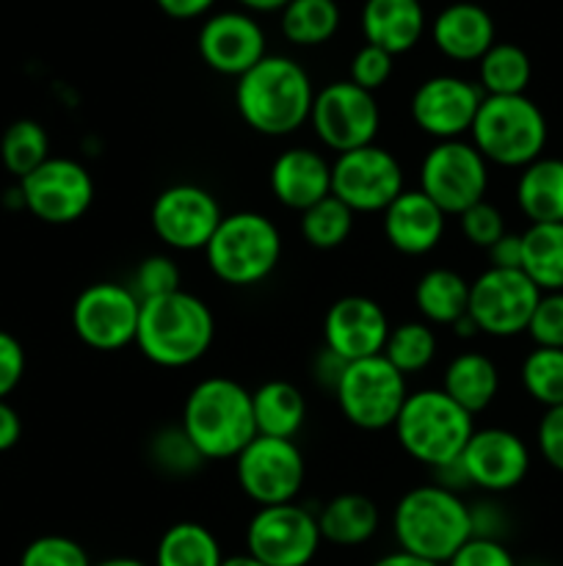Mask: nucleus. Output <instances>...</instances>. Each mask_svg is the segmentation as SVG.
<instances>
[{
	"label": "nucleus",
	"instance_id": "f257e3e1",
	"mask_svg": "<svg viewBox=\"0 0 563 566\" xmlns=\"http://www.w3.org/2000/svg\"><path fill=\"white\" fill-rule=\"evenodd\" d=\"M315 86L307 70L290 55H265L246 75L237 77L235 108L259 136L282 138L309 122Z\"/></svg>",
	"mask_w": 563,
	"mask_h": 566
},
{
	"label": "nucleus",
	"instance_id": "f03ea898",
	"mask_svg": "<svg viewBox=\"0 0 563 566\" xmlns=\"http://www.w3.org/2000/svg\"><path fill=\"white\" fill-rule=\"evenodd\" d=\"M180 426L204 462L235 459L257 437L252 390L230 376L202 379L182 403Z\"/></svg>",
	"mask_w": 563,
	"mask_h": 566
},
{
	"label": "nucleus",
	"instance_id": "7ed1b4c3",
	"mask_svg": "<svg viewBox=\"0 0 563 566\" xmlns=\"http://www.w3.org/2000/svg\"><path fill=\"white\" fill-rule=\"evenodd\" d=\"M215 340L213 310L188 291L141 302L132 346L158 368L180 370L199 363Z\"/></svg>",
	"mask_w": 563,
	"mask_h": 566
},
{
	"label": "nucleus",
	"instance_id": "20e7f679",
	"mask_svg": "<svg viewBox=\"0 0 563 566\" xmlns=\"http://www.w3.org/2000/svg\"><path fill=\"white\" fill-rule=\"evenodd\" d=\"M392 534L397 551L445 566L464 542L472 539L469 503L434 481L414 486L392 512Z\"/></svg>",
	"mask_w": 563,
	"mask_h": 566
},
{
	"label": "nucleus",
	"instance_id": "39448f33",
	"mask_svg": "<svg viewBox=\"0 0 563 566\" xmlns=\"http://www.w3.org/2000/svg\"><path fill=\"white\" fill-rule=\"evenodd\" d=\"M392 431L406 457L436 470L461 457L475 431V418L442 387H425L408 392Z\"/></svg>",
	"mask_w": 563,
	"mask_h": 566
},
{
	"label": "nucleus",
	"instance_id": "423d86ee",
	"mask_svg": "<svg viewBox=\"0 0 563 566\" xmlns=\"http://www.w3.org/2000/svg\"><path fill=\"white\" fill-rule=\"evenodd\" d=\"M204 260L215 280L232 287H252L268 280L282 260V232L257 210L224 213L204 247Z\"/></svg>",
	"mask_w": 563,
	"mask_h": 566
},
{
	"label": "nucleus",
	"instance_id": "0eeeda50",
	"mask_svg": "<svg viewBox=\"0 0 563 566\" xmlns=\"http://www.w3.org/2000/svg\"><path fill=\"white\" fill-rule=\"evenodd\" d=\"M486 164L524 169L541 158L546 147V119L528 94L484 97L469 130Z\"/></svg>",
	"mask_w": 563,
	"mask_h": 566
},
{
	"label": "nucleus",
	"instance_id": "6e6552de",
	"mask_svg": "<svg viewBox=\"0 0 563 566\" xmlns=\"http://www.w3.org/2000/svg\"><path fill=\"white\" fill-rule=\"evenodd\" d=\"M406 398V376L384 354L348 363L334 387L342 418L362 431L392 429Z\"/></svg>",
	"mask_w": 563,
	"mask_h": 566
},
{
	"label": "nucleus",
	"instance_id": "1a4fd4ad",
	"mask_svg": "<svg viewBox=\"0 0 563 566\" xmlns=\"http://www.w3.org/2000/svg\"><path fill=\"white\" fill-rule=\"evenodd\" d=\"M489 164L467 138L434 142L419 164V191L445 216H461L464 210L486 199Z\"/></svg>",
	"mask_w": 563,
	"mask_h": 566
},
{
	"label": "nucleus",
	"instance_id": "9d476101",
	"mask_svg": "<svg viewBox=\"0 0 563 566\" xmlns=\"http://www.w3.org/2000/svg\"><path fill=\"white\" fill-rule=\"evenodd\" d=\"M406 191L403 166L379 144L351 149L331 160V197L353 213H384Z\"/></svg>",
	"mask_w": 563,
	"mask_h": 566
},
{
	"label": "nucleus",
	"instance_id": "9b49d317",
	"mask_svg": "<svg viewBox=\"0 0 563 566\" xmlns=\"http://www.w3.org/2000/svg\"><path fill=\"white\" fill-rule=\"evenodd\" d=\"M235 479L243 495L257 506L296 503L307 479V462L296 440L254 437L235 457Z\"/></svg>",
	"mask_w": 563,
	"mask_h": 566
},
{
	"label": "nucleus",
	"instance_id": "f8f14e48",
	"mask_svg": "<svg viewBox=\"0 0 563 566\" xmlns=\"http://www.w3.org/2000/svg\"><path fill=\"white\" fill-rule=\"evenodd\" d=\"M320 542L318 514L301 503L259 506L246 525V553L265 566H309Z\"/></svg>",
	"mask_w": 563,
	"mask_h": 566
},
{
	"label": "nucleus",
	"instance_id": "ddd939ff",
	"mask_svg": "<svg viewBox=\"0 0 563 566\" xmlns=\"http://www.w3.org/2000/svg\"><path fill=\"white\" fill-rule=\"evenodd\" d=\"M309 125L326 149L342 155L375 144L381 130V108L375 94L364 92L351 81H334L315 92Z\"/></svg>",
	"mask_w": 563,
	"mask_h": 566
},
{
	"label": "nucleus",
	"instance_id": "4468645a",
	"mask_svg": "<svg viewBox=\"0 0 563 566\" xmlns=\"http://www.w3.org/2000/svg\"><path fill=\"white\" fill-rule=\"evenodd\" d=\"M141 302L121 282H94L72 304V329L94 352H121L136 343Z\"/></svg>",
	"mask_w": 563,
	"mask_h": 566
},
{
	"label": "nucleus",
	"instance_id": "2eb2a0df",
	"mask_svg": "<svg viewBox=\"0 0 563 566\" xmlns=\"http://www.w3.org/2000/svg\"><path fill=\"white\" fill-rule=\"evenodd\" d=\"M224 219L219 199L196 182L163 188L149 208V224L171 252H204Z\"/></svg>",
	"mask_w": 563,
	"mask_h": 566
},
{
	"label": "nucleus",
	"instance_id": "dca6fc26",
	"mask_svg": "<svg viewBox=\"0 0 563 566\" xmlns=\"http://www.w3.org/2000/svg\"><path fill=\"white\" fill-rule=\"evenodd\" d=\"M541 291L522 271L486 269L469 282V318L478 324L480 335L517 337L528 332Z\"/></svg>",
	"mask_w": 563,
	"mask_h": 566
},
{
	"label": "nucleus",
	"instance_id": "f3484780",
	"mask_svg": "<svg viewBox=\"0 0 563 566\" xmlns=\"http://www.w3.org/2000/svg\"><path fill=\"white\" fill-rule=\"evenodd\" d=\"M20 202L44 224H75L94 202V180L83 164L50 155L20 180Z\"/></svg>",
	"mask_w": 563,
	"mask_h": 566
},
{
	"label": "nucleus",
	"instance_id": "a211bd4d",
	"mask_svg": "<svg viewBox=\"0 0 563 566\" xmlns=\"http://www.w3.org/2000/svg\"><path fill=\"white\" fill-rule=\"evenodd\" d=\"M484 97L478 83L467 77L434 75L414 88L408 111L425 136L434 142H453L469 136Z\"/></svg>",
	"mask_w": 563,
	"mask_h": 566
},
{
	"label": "nucleus",
	"instance_id": "6ab92c4d",
	"mask_svg": "<svg viewBox=\"0 0 563 566\" xmlns=\"http://www.w3.org/2000/svg\"><path fill=\"white\" fill-rule=\"evenodd\" d=\"M458 459L469 486H478L486 495L517 490L530 473V448L524 446L522 437L500 426L475 429Z\"/></svg>",
	"mask_w": 563,
	"mask_h": 566
},
{
	"label": "nucleus",
	"instance_id": "aec40b11",
	"mask_svg": "<svg viewBox=\"0 0 563 566\" xmlns=\"http://www.w3.org/2000/svg\"><path fill=\"white\" fill-rule=\"evenodd\" d=\"M199 55L219 75L241 77L268 55L265 31L248 11H219L204 20L196 39Z\"/></svg>",
	"mask_w": 563,
	"mask_h": 566
},
{
	"label": "nucleus",
	"instance_id": "412c9836",
	"mask_svg": "<svg viewBox=\"0 0 563 566\" xmlns=\"http://www.w3.org/2000/svg\"><path fill=\"white\" fill-rule=\"evenodd\" d=\"M390 329V318L375 298L351 293L326 310L323 346L346 363H357L384 354Z\"/></svg>",
	"mask_w": 563,
	"mask_h": 566
},
{
	"label": "nucleus",
	"instance_id": "4be33fe9",
	"mask_svg": "<svg viewBox=\"0 0 563 566\" xmlns=\"http://www.w3.org/2000/svg\"><path fill=\"white\" fill-rule=\"evenodd\" d=\"M270 193L287 210L304 213L331 193V160L312 147H290L270 164Z\"/></svg>",
	"mask_w": 563,
	"mask_h": 566
},
{
	"label": "nucleus",
	"instance_id": "5701e85b",
	"mask_svg": "<svg viewBox=\"0 0 563 566\" xmlns=\"http://www.w3.org/2000/svg\"><path fill=\"white\" fill-rule=\"evenodd\" d=\"M447 216L425 197L419 188L403 191L390 208L381 213V230L386 243L406 258H423L434 252L445 238Z\"/></svg>",
	"mask_w": 563,
	"mask_h": 566
},
{
	"label": "nucleus",
	"instance_id": "b1692460",
	"mask_svg": "<svg viewBox=\"0 0 563 566\" xmlns=\"http://www.w3.org/2000/svg\"><path fill=\"white\" fill-rule=\"evenodd\" d=\"M431 39L445 59L472 64L495 44V20L478 3H450L431 22Z\"/></svg>",
	"mask_w": 563,
	"mask_h": 566
},
{
	"label": "nucleus",
	"instance_id": "393cba45",
	"mask_svg": "<svg viewBox=\"0 0 563 566\" xmlns=\"http://www.w3.org/2000/svg\"><path fill=\"white\" fill-rule=\"evenodd\" d=\"M359 25L364 42L390 55H401L423 39L425 9L419 0H364Z\"/></svg>",
	"mask_w": 563,
	"mask_h": 566
},
{
	"label": "nucleus",
	"instance_id": "a878e982",
	"mask_svg": "<svg viewBox=\"0 0 563 566\" xmlns=\"http://www.w3.org/2000/svg\"><path fill=\"white\" fill-rule=\"evenodd\" d=\"M381 512L375 501L359 492H342L323 503L318 512L320 539L334 547L368 545L379 534Z\"/></svg>",
	"mask_w": 563,
	"mask_h": 566
},
{
	"label": "nucleus",
	"instance_id": "bb28decb",
	"mask_svg": "<svg viewBox=\"0 0 563 566\" xmlns=\"http://www.w3.org/2000/svg\"><path fill=\"white\" fill-rule=\"evenodd\" d=\"M442 392L475 418L486 412L500 392V370L486 354L461 352L442 374Z\"/></svg>",
	"mask_w": 563,
	"mask_h": 566
},
{
	"label": "nucleus",
	"instance_id": "cd10ccee",
	"mask_svg": "<svg viewBox=\"0 0 563 566\" xmlns=\"http://www.w3.org/2000/svg\"><path fill=\"white\" fill-rule=\"evenodd\" d=\"M517 205L530 224H563V160L541 155L524 166L517 180Z\"/></svg>",
	"mask_w": 563,
	"mask_h": 566
},
{
	"label": "nucleus",
	"instance_id": "c85d7f7f",
	"mask_svg": "<svg viewBox=\"0 0 563 566\" xmlns=\"http://www.w3.org/2000/svg\"><path fill=\"white\" fill-rule=\"evenodd\" d=\"M252 409L259 437L293 440L307 420V398L285 379H270L252 390Z\"/></svg>",
	"mask_w": 563,
	"mask_h": 566
},
{
	"label": "nucleus",
	"instance_id": "c756f323",
	"mask_svg": "<svg viewBox=\"0 0 563 566\" xmlns=\"http://www.w3.org/2000/svg\"><path fill=\"white\" fill-rule=\"evenodd\" d=\"M414 307L431 326H453L469 307V282L453 269H428L414 285Z\"/></svg>",
	"mask_w": 563,
	"mask_h": 566
},
{
	"label": "nucleus",
	"instance_id": "7c9ffc66",
	"mask_svg": "<svg viewBox=\"0 0 563 566\" xmlns=\"http://www.w3.org/2000/svg\"><path fill=\"white\" fill-rule=\"evenodd\" d=\"M224 558L221 542L208 525L182 520L163 531L155 547L152 566H221Z\"/></svg>",
	"mask_w": 563,
	"mask_h": 566
},
{
	"label": "nucleus",
	"instance_id": "2f4dec72",
	"mask_svg": "<svg viewBox=\"0 0 563 566\" xmlns=\"http://www.w3.org/2000/svg\"><path fill=\"white\" fill-rule=\"evenodd\" d=\"M522 274L541 293L563 291V224H530L522 232Z\"/></svg>",
	"mask_w": 563,
	"mask_h": 566
},
{
	"label": "nucleus",
	"instance_id": "473e14b6",
	"mask_svg": "<svg viewBox=\"0 0 563 566\" xmlns=\"http://www.w3.org/2000/svg\"><path fill=\"white\" fill-rule=\"evenodd\" d=\"M533 77L530 55L519 44L495 42L478 61V86L486 97H513L524 94Z\"/></svg>",
	"mask_w": 563,
	"mask_h": 566
},
{
	"label": "nucleus",
	"instance_id": "72a5a7b5",
	"mask_svg": "<svg viewBox=\"0 0 563 566\" xmlns=\"http://www.w3.org/2000/svg\"><path fill=\"white\" fill-rule=\"evenodd\" d=\"M279 14L282 33L296 48L326 44L340 28V6H337V0H290Z\"/></svg>",
	"mask_w": 563,
	"mask_h": 566
},
{
	"label": "nucleus",
	"instance_id": "f704fd0d",
	"mask_svg": "<svg viewBox=\"0 0 563 566\" xmlns=\"http://www.w3.org/2000/svg\"><path fill=\"white\" fill-rule=\"evenodd\" d=\"M436 352H439V337H436L434 326L425 321H403V324L392 326L384 346V357L403 376L428 368L436 359Z\"/></svg>",
	"mask_w": 563,
	"mask_h": 566
},
{
	"label": "nucleus",
	"instance_id": "c9c22d12",
	"mask_svg": "<svg viewBox=\"0 0 563 566\" xmlns=\"http://www.w3.org/2000/svg\"><path fill=\"white\" fill-rule=\"evenodd\" d=\"M50 158V138L39 122L17 119L6 127L0 138V160L17 180L31 175L33 169Z\"/></svg>",
	"mask_w": 563,
	"mask_h": 566
},
{
	"label": "nucleus",
	"instance_id": "e433bc0d",
	"mask_svg": "<svg viewBox=\"0 0 563 566\" xmlns=\"http://www.w3.org/2000/svg\"><path fill=\"white\" fill-rule=\"evenodd\" d=\"M353 219L357 213L329 193L301 213V235L312 249L331 252L351 238Z\"/></svg>",
	"mask_w": 563,
	"mask_h": 566
},
{
	"label": "nucleus",
	"instance_id": "4c0bfd02",
	"mask_svg": "<svg viewBox=\"0 0 563 566\" xmlns=\"http://www.w3.org/2000/svg\"><path fill=\"white\" fill-rule=\"evenodd\" d=\"M522 387L535 403L544 409L563 407V348H541L524 357Z\"/></svg>",
	"mask_w": 563,
	"mask_h": 566
},
{
	"label": "nucleus",
	"instance_id": "58836bf2",
	"mask_svg": "<svg viewBox=\"0 0 563 566\" xmlns=\"http://www.w3.org/2000/svg\"><path fill=\"white\" fill-rule=\"evenodd\" d=\"M149 462L163 475L182 479V475H193L196 470H202L204 457L188 440L182 426H166V429L155 431L149 440Z\"/></svg>",
	"mask_w": 563,
	"mask_h": 566
},
{
	"label": "nucleus",
	"instance_id": "ea45409f",
	"mask_svg": "<svg viewBox=\"0 0 563 566\" xmlns=\"http://www.w3.org/2000/svg\"><path fill=\"white\" fill-rule=\"evenodd\" d=\"M127 287L136 293L138 302L169 296V293L180 291L182 287L180 265H177L174 258H169V254H149V258H144L141 263L136 265Z\"/></svg>",
	"mask_w": 563,
	"mask_h": 566
},
{
	"label": "nucleus",
	"instance_id": "a19ab883",
	"mask_svg": "<svg viewBox=\"0 0 563 566\" xmlns=\"http://www.w3.org/2000/svg\"><path fill=\"white\" fill-rule=\"evenodd\" d=\"M20 566H94L88 553L83 551L81 542L70 539V536L47 534L33 539L31 545L22 551Z\"/></svg>",
	"mask_w": 563,
	"mask_h": 566
},
{
	"label": "nucleus",
	"instance_id": "79ce46f5",
	"mask_svg": "<svg viewBox=\"0 0 563 566\" xmlns=\"http://www.w3.org/2000/svg\"><path fill=\"white\" fill-rule=\"evenodd\" d=\"M458 224H461V235L478 249L495 247V243L508 232L506 216L500 213L497 205L486 202V199H480L478 205L464 210V213L458 216Z\"/></svg>",
	"mask_w": 563,
	"mask_h": 566
},
{
	"label": "nucleus",
	"instance_id": "37998d69",
	"mask_svg": "<svg viewBox=\"0 0 563 566\" xmlns=\"http://www.w3.org/2000/svg\"><path fill=\"white\" fill-rule=\"evenodd\" d=\"M528 335L541 348H563V291L541 293L528 324Z\"/></svg>",
	"mask_w": 563,
	"mask_h": 566
},
{
	"label": "nucleus",
	"instance_id": "c03bdc74",
	"mask_svg": "<svg viewBox=\"0 0 563 566\" xmlns=\"http://www.w3.org/2000/svg\"><path fill=\"white\" fill-rule=\"evenodd\" d=\"M392 66H395V55L375 48V44L364 42L362 48L353 53L351 77H348V81L357 83V86L364 88V92L375 94L381 86H386V81L392 77Z\"/></svg>",
	"mask_w": 563,
	"mask_h": 566
},
{
	"label": "nucleus",
	"instance_id": "a18cd8bd",
	"mask_svg": "<svg viewBox=\"0 0 563 566\" xmlns=\"http://www.w3.org/2000/svg\"><path fill=\"white\" fill-rule=\"evenodd\" d=\"M445 566H517L511 551L497 539H472L464 542Z\"/></svg>",
	"mask_w": 563,
	"mask_h": 566
},
{
	"label": "nucleus",
	"instance_id": "49530a36",
	"mask_svg": "<svg viewBox=\"0 0 563 566\" xmlns=\"http://www.w3.org/2000/svg\"><path fill=\"white\" fill-rule=\"evenodd\" d=\"M535 446L552 470L563 473V407L546 409L535 429Z\"/></svg>",
	"mask_w": 563,
	"mask_h": 566
},
{
	"label": "nucleus",
	"instance_id": "de8ad7c7",
	"mask_svg": "<svg viewBox=\"0 0 563 566\" xmlns=\"http://www.w3.org/2000/svg\"><path fill=\"white\" fill-rule=\"evenodd\" d=\"M25 376V352L11 332L0 329V401L17 390Z\"/></svg>",
	"mask_w": 563,
	"mask_h": 566
},
{
	"label": "nucleus",
	"instance_id": "09e8293b",
	"mask_svg": "<svg viewBox=\"0 0 563 566\" xmlns=\"http://www.w3.org/2000/svg\"><path fill=\"white\" fill-rule=\"evenodd\" d=\"M469 525H472V536H478V539L502 542V534L508 528V517L500 503L486 497V501L469 503Z\"/></svg>",
	"mask_w": 563,
	"mask_h": 566
},
{
	"label": "nucleus",
	"instance_id": "8fccbe9b",
	"mask_svg": "<svg viewBox=\"0 0 563 566\" xmlns=\"http://www.w3.org/2000/svg\"><path fill=\"white\" fill-rule=\"evenodd\" d=\"M489 252L491 269L506 271H522V232H506L495 247L486 249Z\"/></svg>",
	"mask_w": 563,
	"mask_h": 566
},
{
	"label": "nucleus",
	"instance_id": "3c124183",
	"mask_svg": "<svg viewBox=\"0 0 563 566\" xmlns=\"http://www.w3.org/2000/svg\"><path fill=\"white\" fill-rule=\"evenodd\" d=\"M346 365H348L346 359H340L334 352H329V348L323 346L312 363V379L318 381L320 387H326V390L334 392V387H337V381H340Z\"/></svg>",
	"mask_w": 563,
	"mask_h": 566
},
{
	"label": "nucleus",
	"instance_id": "603ef678",
	"mask_svg": "<svg viewBox=\"0 0 563 566\" xmlns=\"http://www.w3.org/2000/svg\"><path fill=\"white\" fill-rule=\"evenodd\" d=\"M158 9L171 20H196L215 6V0H155Z\"/></svg>",
	"mask_w": 563,
	"mask_h": 566
},
{
	"label": "nucleus",
	"instance_id": "864d4df0",
	"mask_svg": "<svg viewBox=\"0 0 563 566\" xmlns=\"http://www.w3.org/2000/svg\"><path fill=\"white\" fill-rule=\"evenodd\" d=\"M22 437V420L9 401H0V453L11 451Z\"/></svg>",
	"mask_w": 563,
	"mask_h": 566
},
{
	"label": "nucleus",
	"instance_id": "5fc2aeb1",
	"mask_svg": "<svg viewBox=\"0 0 563 566\" xmlns=\"http://www.w3.org/2000/svg\"><path fill=\"white\" fill-rule=\"evenodd\" d=\"M370 566H439V564H431V562H425V558L412 556V553L392 551V553H386V556L375 558Z\"/></svg>",
	"mask_w": 563,
	"mask_h": 566
},
{
	"label": "nucleus",
	"instance_id": "6e6d98bb",
	"mask_svg": "<svg viewBox=\"0 0 563 566\" xmlns=\"http://www.w3.org/2000/svg\"><path fill=\"white\" fill-rule=\"evenodd\" d=\"M243 9L259 11V14H270V11H282L290 0H237Z\"/></svg>",
	"mask_w": 563,
	"mask_h": 566
},
{
	"label": "nucleus",
	"instance_id": "4d7b16f0",
	"mask_svg": "<svg viewBox=\"0 0 563 566\" xmlns=\"http://www.w3.org/2000/svg\"><path fill=\"white\" fill-rule=\"evenodd\" d=\"M450 329H453V335L458 337V340H472V337H478V335H480L478 324H475V321L469 318V313H467V315H461V318H458L456 324L450 326Z\"/></svg>",
	"mask_w": 563,
	"mask_h": 566
},
{
	"label": "nucleus",
	"instance_id": "13d9d810",
	"mask_svg": "<svg viewBox=\"0 0 563 566\" xmlns=\"http://www.w3.org/2000/svg\"><path fill=\"white\" fill-rule=\"evenodd\" d=\"M94 566H152L141 558H130V556H114V558H105V562L94 564Z\"/></svg>",
	"mask_w": 563,
	"mask_h": 566
},
{
	"label": "nucleus",
	"instance_id": "bf43d9fd",
	"mask_svg": "<svg viewBox=\"0 0 563 566\" xmlns=\"http://www.w3.org/2000/svg\"><path fill=\"white\" fill-rule=\"evenodd\" d=\"M221 566H265V564L257 562L254 556H248V553H237V556H226Z\"/></svg>",
	"mask_w": 563,
	"mask_h": 566
}]
</instances>
